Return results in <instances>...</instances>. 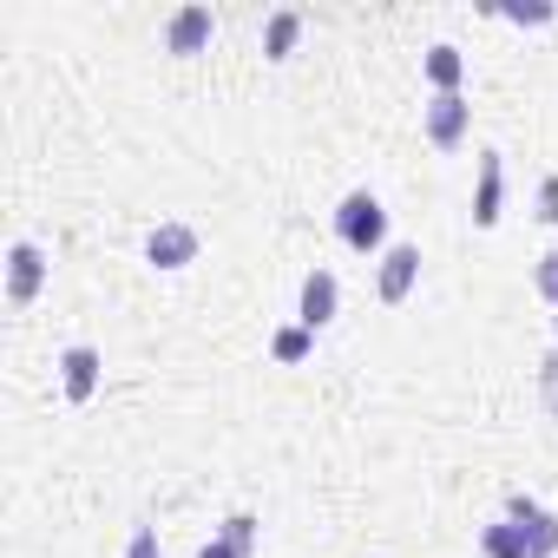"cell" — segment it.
Returning a JSON list of instances; mask_svg holds the SVG:
<instances>
[{"mask_svg":"<svg viewBox=\"0 0 558 558\" xmlns=\"http://www.w3.org/2000/svg\"><path fill=\"white\" fill-rule=\"evenodd\" d=\"M125 558H165V551H158V532H151V525H138V532H132V545H125Z\"/></svg>","mask_w":558,"mask_h":558,"instance_id":"cell-16","label":"cell"},{"mask_svg":"<svg viewBox=\"0 0 558 558\" xmlns=\"http://www.w3.org/2000/svg\"><path fill=\"white\" fill-rule=\"evenodd\" d=\"M310 342H316V329H303V323H290V329H276V342H269V355H276V362H303V355H310Z\"/></svg>","mask_w":558,"mask_h":558,"instance_id":"cell-13","label":"cell"},{"mask_svg":"<svg viewBox=\"0 0 558 558\" xmlns=\"http://www.w3.org/2000/svg\"><path fill=\"white\" fill-rule=\"evenodd\" d=\"M99 368H106V362H99V349H93V342H73V349L60 355V388H66V401H73V408H86V401L99 395Z\"/></svg>","mask_w":558,"mask_h":558,"instance_id":"cell-5","label":"cell"},{"mask_svg":"<svg viewBox=\"0 0 558 558\" xmlns=\"http://www.w3.org/2000/svg\"><path fill=\"white\" fill-rule=\"evenodd\" d=\"M40 283H47V256H40V243L21 236V243L8 250V303L27 310V303L40 296Z\"/></svg>","mask_w":558,"mask_h":558,"instance_id":"cell-4","label":"cell"},{"mask_svg":"<svg viewBox=\"0 0 558 558\" xmlns=\"http://www.w3.org/2000/svg\"><path fill=\"white\" fill-rule=\"evenodd\" d=\"M538 296H545V303L558 310V250H551V256L538 263Z\"/></svg>","mask_w":558,"mask_h":558,"instance_id":"cell-15","label":"cell"},{"mask_svg":"<svg viewBox=\"0 0 558 558\" xmlns=\"http://www.w3.org/2000/svg\"><path fill=\"white\" fill-rule=\"evenodd\" d=\"M414 276H421V243H388V256H381V303H408V290H414Z\"/></svg>","mask_w":558,"mask_h":558,"instance_id":"cell-8","label":"cell"},{"mask_svg":"<svg viewBox=\"0 0 558 558\" xmlns=\"http://www.w3.org/2000/svg\"><path fill=\"white\" fill-rule=\"evenodd\" d=\"M538 217H545V223H558V171L538 184Z\"/></svg>","mask_w":558,"mask_h":558,"instance_id":"cell-17","label":"cell"},{"mask_svg":"<svg viewBox=\"0 0 558 558\" xmlns=\"http://www.w3.org/2000/svg\"><path fill=\"white\" fill-rule=\"evenodd\" d=\"M296 40H303V14H296V8H276V14L263 21V53H269V60H290Z\"/></svg>","mask_w":558,"mask_h":558,"instance_id":"cell-11","label":"cell"},{"mask_svg":"<svg viewBox=\"0 0 558 558\" xmlns=\"http://www.w3.org/2000/svg\"><path fill=\"white\" fill-rule=\"evenodd\" d=\"M499 197H506V158L499 151H480V191H473V223L480 230L499 223Z\"/></svg>","mask_w":558,"mask_h":558,"instance_id":"cell-9","label":"cell"},{"mask_svg":"<svg viewBox=\"0 0 558 558\" xmlns=\"http://www.w3.org/2000/svg\"><path fill=\"white\" fill-rule=\"evenodd\" d=\"M197 558H236V551H230V545H223V538H210V545H204V551H197Z\"/></svg>","mask_w":558,"mask_h":558,"instance_id":"cell-19","label":"cell"},{"mask_svg":"<svg viewBox=\"0 0 558 558\" xmlns=\"http://www.w3.org/2000/svg\"><path fill=\"white\" fill-rule=\"evenodd\" d=\"M427 80H434V93H460V80H466L460 47H427Z\"/></svg>","mask_w":558,"mask_h":558,"instance_id":"cell-12","label":"cell"},{"mask_svg":"<svg viewBox=\"0 0 558 558\" xmlns=\"http://www.w3.org/2000/svg\"><path fill=\"white\" fill-rule=\"evenodd\" d=\"M421 125H427V145L453 151V145L466 138V125H473V106H466L460 93H434V99L421 106Z\"/></svg>","mask_w":558,"mask_h":558,"instance_id":"cell-3","label":"cell"},{"mask_svg":"<svg viewBox=\"0 0 558 558\" xmlns=\"http://www.w3.org/2000/svg\"><path fill=\"white\" fill-rule=\"evenodd\" d=\"M145 263H151V269H184V263H197V230H191V223H158V230L145 236Z\"/></svg>","mask_w":558,"mask_h":558,"instance_id":"cell-7","label":"cell"},{"mask_svg":"<svg viewBox=\"0 0 558 558\" xmlns=\"http://www.w3.org/2000/svg\"><path fill=\"white\" fill-rule=\"evenodd\" d=\"M336 310H342V283H336L329 269H310V276H303L296 323H303V329H329V323H336Z\"/></svg>","mask_w":558,"mask_h":558,"instance_id":"cell-6","label":"cell"},{"mask_svg":"<svg viewBox=\"0 0 558 558\" xmlns=\"http://www.w3.org/2000/svg\"><path fill=\"white\" fill-rule=\"evenodd\" d=\"M506 21H519V27L532 21V27H538V21H551V8H506Z\"/></svg>","mask_w":558,"mask_h":558,"instance_id":"cell-18","label":"cell"},{"mask_svg":"<svg viewBox=\"0 0 558 558\" xmlns=\"http://www.w3.org/2000/svg\"><path fill=\"white\" fill-rule=\"evenodd\" d=\"M480 551H486V558H551V551H558V519H551L538 499L512 493V499H506V519L486 525Z\"/></svg>","mask_w":558,"mask_h":558,"instance_id":"cell-1","label":"cell"},{"mask_svg":"<svg viewBox=\"0 0 558 558\" xmlns=\"http://www.w3.org/2000/svg\"><path fill=\"white\" fill-rule=\"evenodd\" d=\"M336 236L349 243V250H381L388 243V210H381V197L375 191H349L342 197V210H336Z\"/></svg>","mask_w":558,"mask_h":558,"instance_id":"cell-2","label":"cell"},{"mask_svg":"<svg viewBox=\"0 0 558 558\" xmlns=\"http://www.w3.org/2000/svg\"><path fill=\"white\" fill-rule=\"evenodd\" d=\"M210 34H217V27H210V8H178L171 27H165V47H171V53H204Z\"/></svg>","mask_w":558,"mask_h":558,"instance_id":"cell-10","label":"cell"},{"mask_svg":"<svg viewBox=\"0 0 558 558\" xmlns=\"http://www.w3.org/2000/svg\"><path fill=\"white\" fill-rule=\"evenodd\" d=\"M223 545H230L236 558H250V551H256V519H250V512H230V519H223Z\"/></svg>","mask_w":558,"mask_h":558,"instance_id":"cell-14","label":"cell"}]
</instances>
